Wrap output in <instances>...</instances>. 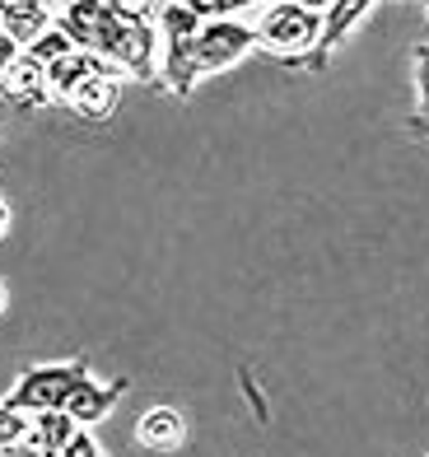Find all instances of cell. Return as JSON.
<instances>
[{
  "instance_id": "8992f818",
  "label": "cell",
  "mask_w": 429,
  "mask_h": 457,
  "mask_svg": "<svg viewBox=\"0 0 429 457\" xmlns=\"http://www.w3.org/2000/svg\"><path fill=\"white\" fill-rule=\"evenodd\" d=\"M378 5V0H332V5L322 10V33H318V43H313V52L299 61L309 75H322L326 66H332V56L341 52V43L351 37L364 19H369V10Z\"/></svg>"
},
{
  "instance_id": "6da1fadb",
  "label": "cell",
  "mask_w": 429,
  "mask_h": 457,
  "mask_svg": "<svg viewBox=\"0 0 429 457\" xmlns=\"http://www.w3.org/2000/svg\"><path fill=\"white\" fill-rule=\"evenodd\" d=\"M98 56H108L127 79H150L159 75V29L154 19L131 10L127 0H112L108 10V29L98 37Z\"/></svg>"
},
{
  "instance_id": "7c38bea8",
  "label": "cell",
  "mask_w": 429,
  "mask_h": 457,
  "mask_svg": "<svg viewBox=\"0 0 429 457\" xmlns=\"http://www.w3.org/2000/svg\"><path fill=\"white\" fill-rule=\"evenodd\" d=\"M121 85H127V79H85L66 103L89 121H108L117 112V103H121Z\"/></svg>"
},
{
  "instance_id": "7402d4cb",
  "label": "cell",
  "mask_w": 429,
  "mask_h": 457,
  "mask_svg": "<svg viewBox=\"0 0 429 457\" xmlns=\"http://www.w3.org/2000/svg\"><path fill=\"white\" fill-rule=\"evenodd\" d=\"M416 5H425V10H429V0H416Z\"/></svg>"
},
{
  "instance_id": "5b68a950",
  "label": "cell",
  "mask_w": 429,
  "mask_h": 457,
  "mask_svg": "<svg viewBox=\"0 0 429 457\" xmlns=\"http://www.w3.org/2000/svg\"><path fill=\"white\" fill-rule=\"evenodd\" d=\"M252 47H257L252 24H243V19H201L196 43H192V71H196V79L219 75V71L238 66Z\"/></svg>"
},
{
  "instance_id": "8fae6325",
  "label": "cell",
  "mask_w": 429,
  "mask_h": 457,
  "mask_svg": "<svg viewBox=\"0 0 429 457\" xmlns=\"http://www.w3.org/2000/svg\"><path fill=\"white\" fill-rule=\"evenodd\" d=\"M52 19L56 14L47 10V0H5V5H0V29H5L19 47H29Z\"/></svg>"
},
{
  "instance_id": "52a82bcc",
  "label": "cell",
  "mask_w": 429,
  "mask_h": 457,
  "mask_svg": "<svg viewBox=\"0 0 429 457\" xmlns=\"http://www.w3.org/2000/svg\"><path fill=\"white\" fill-rule=\"evenodd\" d=\"M0 98H10L14 108H47V103H52L56 94H52L47 71L37 66V61L19 56L14 66H10L5 75H0Z\"/></svg>"
},
{
  "instance_id": "30bf717a",
  "label": "cell",
  "mask_w": 429,
  "mask_h": 457,
  "mask_svg": "<svg viewBox=\"0 0 429 457\" xmlns=\"http://www.w3.org/2000/svg\"><path fill=\"white\" fill-rule=\"evenodd\" d=\"M131 383L127 378H112V383H94V378H85L75 392H70V402H66V415L75 425H98L103 415L112 411V402L127 392Z\"/></svg>"
},
{
  "instance_id": "e0dca14e",
  "label": "cell",
  "mask_w": 429,
  "mask_h": 457,
  "mask_svg": "<svg viewBox=\"0 0 429 457\" xmlns=\"http://www.w3.org/2000/svg\"><path fill=\"white\" fill-rule=\"evenodd\" d=\"M248 5H271V0H206V19H234Z\"/></svg>"
},
{
  "instance_id": "9a60e30c",
  "label": "cell",
  "mask_w": 429,
  "mask_h": 457,
  "mask_svg": "<svg viewBox=\"0 0 429 457\" xmlns=\"http://www.w3.org/2000/svg\"><path fill=\"white\" fill-rule=\"evenodd\" d=\"M29 434V411H14L10 402H0V453H14Z\"/></svg>"
},
{
  "instance_id": "ffe728a7",
  "label": "cell",
  "mask_w": 429,
  "mask_h": 457,
  "mask_svg": "<svg viewBox=\"0 0 429 457\" xmlns=\"http://www.w3.org/2000/svg\"><path fill=\"white\" fill-rule=\"evenodd\" d=\"M5 234H10V205L0 201V238H5Z\"/></svg>"
},
{
  "instance_id": "4fadbf2b",
  "label": "cell",
  "mask_w": 429,
  "mask_h": 457,
  "mask_svg": "<svg viewBox=\"0 0 429 457\" xmlns=\"http://www.w3.org/2000/svg\"><path fill=\"white\" fill-rule=\"evenodd\" d=\"M70 52H75V37H70L66 29H61L56 19H52V24H47L43 33H37L29 47H24V56H29V61H37V66H43V71H52L56 61H66Z\"/></svg>"
},
{
  "instance_id": "3957f363",
  "label": "cell",
  "mask_w": 429,
  "mask_h": 457,
  "mask_svg": "<svg viewBox=\"0 0 429 457\" xmlns=\"http://www.w3.org/2000/svg\"><path fill=\"white\" fill-rule=\"evenodd\" d=\"M252 29H257V47H267L271 56L299 66V61L313 52L318 33H322V14L294 5V0H271Z\"/></svg>"
},
{
  "instance_id": "7a4b0ae2",
  "label": "cell",
  "mask_w": 429,
  "mask_h": 457,
  "mask_svg": "<svg viewBox=\"0 0 429 457\" xmlns=\"http://www.w3.org/2000/svg\"><path fill=\"white\" fill-rule=\"evenodd\" d=\"M201 19H206V14L177 5V0H169V5L159 10V19H154V24H159V75L154 79L173 98H192V89L201 85L196 71H192V43H196Z\"/></svg>"
},
{
  "instance_id": "d6986e66",
  "label": "cell",
  "mask_w": 429,
  "mask_h": 457,
  "mask_svg": "<svg viewBox=\"0 0 429 457\" xmlns=\"http://www.w3.org/2000/svg\"><path fill=\"white\" fill-rule=\"evenodd\" d=\"M294 5H303V10H313V14H322L326 5H332V0H294Z\"/></svg>"
},
{
  "instance_id": "9c48e42d",
  "label": "cell",
  "mask_w": 429,
  "mask_h": 457,
  "mask_svg": "<svg viewBox=\"0 0 429 457\" xmlns=\"http://www.w3.org/2000/svg\"><path fill=\"white\" fill-rule=\"evenodd\" d=\"M79 425L70 420L66 411H29V434H24V453H37V457H56L61 448L70 444V434Z\"/></svg>"
},
{
  "instance_id": "44dd1931",
  "label": "cell",
  "mask_w": 429,
  "mask_h": 457,
  "mask_svg": "<svg viewBox=\"0 0 429 457\" xmlns=\"http://www.w3.org/2000/svg\"><path fill=\"white\" fill-rule=\"evenodd\" d=\"M0 313H5V285H0Z\"/></svg>"
},
{
  "instance_id": "603a6c76",
  "label": "cell",
  "mask_w": 429,
  "mask_h": 457,
  "mask_svg": "<svg viewBox=\"0 0 429 457\" xmlns=\"http://www.w3.org/2000/svg\"><path fill=\"white\" fill-rule=\"evenodd\" d=\"M0 5H5V0H0Z\"/></svg>"
},
{
  "instance_id": "277c9868",
  "label": "cell",
  "mask_w": 429,
  "mask_h": 457,
  "mask_svg": "<svg viewBox=\"0 0 429 457\" xmlns=\"http://www.w3.org/2000/svg\"><path fill=\"white\" fill-rule=\"evenodd\" d=\"M89 378V360H66V364H37L29 373H19V383L10 387L14 411H66L70 392Z\"/></svg>"
},
{
  "instance_id": "2e32d148",
  "label": "cell",
  "mask_w": 429,
  "mask_h": 457,
  "mask_svg": "<svg viewBox=\"0 0 429 457\" xmlns=\"http://www.w3.org/2000/svg\"><path fill=\"white\" fill-rule=\"evenodd\" d=\"M56 457H103V448H98V439L89 434V425H79V429L70 434V444L61 448Z\"/></svg>"
},
{
  "instance_id": "5bb4252c",
  "label": "cell",
  "mask_w": 429,
  "mask_h": 457,
  "mask_svg": "<svg viewBox=\"0 0 429 457\" xmlns=\"http://www.w3.org/2000/svg\"><path fill=\"white\" fill-rule=\"evenodd\" d=\"M416 117H411V136L429 140V43H416Z\"/></svg>"
},
{
  "instance_id": "ba28073f",
  "label": "cell",
  "mask_w": 429,
  "mask_h": 457,
  "mask_svg": "<svg viewBox=\"0 0 429 457\" xmlns=\"http://www.w3.org/2000/svg\"><path fill=\"white\" fill-rule=\"evenodd\" d=\"M182 439H187V415H182L177 406H150V411H140V420H136V444L140 448L173 453V448H182Z\"/></svg>"
},
{
  "instance_id": "ac0fdd59",
  "label": "cell",
  "mask_w": 429,
  "mask_h": 457,
  "mask_svg": "<svg viewBox=\"0 0 429 457\" xmlns=\"http://www.w3.org/2000/svg\"><path fill=\"white\" fill-rule=\"evenodd\" d=\"M19 56H24V47H19V43H14V37L5 33V29H0V75H5V71L14 66V61H19Z\"/></svg>"
}]
</instances>
